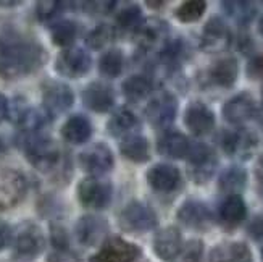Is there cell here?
I'll list each match as a JSON object with an SVG mask.
<instances>
[{"label":"cell","instance_id":"6da1fadb","mask_svg":"<svg viewBox=\"0 0 263 262\" xmlns=\"http://www.w3.org/2000/svg\"><path fill=\"white\" fill-rule=\"evenodd\" d=\"M47 62L42 44L13 26L0 29V78L20 79L32 75Z\"/></svg>","mask_w":263,"mask_h":262},{"label":"cell","instance_id":"7a4b0ae2","mask_svg":"<svg viewBox=\"0 0 263 262\" xmlns=\"http://www.w3.org/2000/svg\"><path fill=\"white\" fill-rule=\"evenodd\" d=\"M16 143L34 168L44 173H50L57 178L68 180L66 175L70 173L68 172L70 161L50 136H47L44 131H21L16 138Z\"/></svg>","mask_w":263,"mask_h":262},{"label":"cell","instance_id":"3957f363","mask_svg":"<svg viewBox=\"0 0 263 262\" xmlns=\"http://www.w3.org/2000/svg\"><path fill=\"white\" fill-rule=\"evenodd\" d=\"M187 159V173L192 181L197 185H203L213 177L218 157L210 146L203 143H191V149L186 155Z\"/></svg>","mask_w":263,"mask_h":262},{"label":"cell","instance_id":"277c9868","mask_svg":"<svg viewBox=\"0 0 263 262\" xmlns=\"http://www.w3.org/2000/svg\"><path fill=\"white\" fill-rule=\"evenodd\" d=\"M11 244H13V254L16 259L32 260L44 251L45 238L36 223L25 222L11 236Z\"/></svg>","mask_w":263,"mask_h":262},{"label":"cell","instance_id":"5b68a950","mask_svg":"<svg viewBox=\"0 0 263 262\" xmlns=\"http://www.w3.org/2000/svg\"><path fill=\"white\" fill-rule=\"evenodd\" d=\"M134 41L139 49L145 54H155V57L163 50L170 41L168 23L160 18L144 20L134 32Z\"/></svg>","mask_w":263,"mask_h":262},{"label":"cell","instance_id":"8992f818","mask_svg":"<svg viewBox=\"0 0 263 262\" xmlns=\"http://www.w3.org/2000/svg\"><path fill=\"white\" fill-rule=\"evenodd\" d=\"M120 226L128 233H145L158 225L155 211L142 201H131L120 212Z\"/></svg>","mask_w":263,"mask_h":262},{"label":"cell","instance_id":"52a82bcc","mask_svg":"<svg viewBox=\"0 0 263 262\" xmlns=\"http://www.w3.org/2000/svg\"><path fill=\"white\" fill-rule=\"evenodd\" d=\"M113 196V188L110 181L100 177H89L84 178L78 185V199L83 207L87 209H105Z\"/></svg>","mask_w":263,"mask_h":262},{"label":"cell","instance_id":"ba28073f","mask_svg":"<svg viewBox=\"0 0 263 262\" xmlns=\"http://www.w3.org/2000/svg\"><path fill=\"white\" fill-rule=\"evenodd\" d=\"M73 104H74V94L68 84L59 81H49L44 84L42 109L52 120L70 110Z\"/></svg>","mask_w":263,"mask_h":262},{"label":"cell","instance_id":"9c48e42d","mask_svg":"<svg viewBox=\"0 0 263 262\" xmlns=\"http://www.w3.org/2000/svg\"><path fill=\"white\" fill-rule=\"evenodd\" d=\"M28 191V181L13 168H0V212L15 207Z\"/></svg>","mask_w":263,"mask_h":262},{"label":"cell","instance_id":"30bf717a","mask_svg":"<svg viewBox=\"0 0 263 262\" xmlns=\"http://www.w3.org/2000/svg\"><path fill=\"white\" fill-rule=\"evenodd\" d=\"M233 34L226 21L220 16H212L202 29L200 49L207 54H220L230 49Z\"/></svg>","mask_w":263,"mask_h":262},{"label":"cell","instance_id":"8fae6325","mask_svg":"<svg viewBox=\"0 0 263 262\" xmlns=\"http://www.w3.org/2000/svg\"><path fill=\"white\" fill-rule=\"evenodd\" d=\"M176 113H178V100L168 91H163V93H160L158 96L151 99V102L145 107V117L148 123L157 130L168 128L175 121Z\"/></svg>","mask_w":263,"mask_h":262},{"label":"cell","instance_id":"7c38bea8","mask_svg":"<svg viewBox=\"0 0 263 262\" xmlns=\"http://www.w3.org/2000/svg\"><path fill=\"white\" fill-rule=\"evenodd\" d=\"M139 256V246L120 236H111L100 244L99 253L90 259V262H134Z\"/></svg>","mask_w":263,"mask_h":262},{"label":"cell","instance_id":"4fadbf2b","mask_svg":"<svg viewBox=\"0 0 263 262\" xmlns=\"http://www.w3.org/2000/svg\"><path fill=\"white\" fill-rule=\"evenodd\" d=\"M90 66H92V59L90 55L81 49V47H70V49H63L59 57H57V62H55V68L62 76L65 78H81L84 76Z\"/></svg>","mask_w":263,"mask_h":262},{"label":"cell","instance_id":"5bb4252c","mask_svg":"<svg viewBox=\"0 0 263 262\" xmlns=\"http://www.w3.org/2000/svg\"><path fill=\"white\" fill-rule=\"evenodd\" d=\"M220 144L228 155L237 159L252 157L254 151L258 146V136L252 130H239V131H224Z\"/></svg>","mask_w":263,"mask_h":262},{"label":"cell","instance_id":"9a60e30c","mask_svg":"<svg viewBox=\"0 0 263 262\" xmlns=\"http://www.w3.org/2000/svg\"><path fill=\"white\" fill-rule=\"evenodd\" d=\"M79 164L92 177H102L113 168V154L107 144L96 143L79 154Z\"/></svg>","mask_w":263,"mask_h":262},{"label":"cell","instance_id":"2e32d148","mask_svg":"<svg viewBox=\"0 0 263 262\" xmlns=\"http://www.w3.org/2000/svg\"><path fill=\"white\" fill-rule=\"evenodd\" d=\"M74 232H76L78 241L81 244L87 248L100 246L107 240L108 223L104 217H100V215L89 214V215H83V217L78 220Z\"/></svg>","mask_w":263,"mask_h":262},{"label":"cell","instance_id":"e0dca14e","mask_svg":"<svg viewBox=\"0 0 263 262\" xmlns=\"http://www.w3.org/2000/svg\"><path fill=\"white\" fill-rule=\"evenodd\" d=\"M178 220L191 230L205 232L213 223V214L202 201L189 199L178 209Z\"/></svg>","mask_w":263,"mask_h":262},{"label":"cell","instance_id":"ac0fdd59","mask_svg":"<svg viewBox=\"0 0 263 262\" xmlns=\"http://www.w3.org/2000/svg\"><path fill=\"white\" fill-rule=\"evenodd\" d=\"M147 183L155 193H173L181 186V172L171 164H157L147 172Z\"/></svg>","mask_w":263,"mask_h":262},{"label":"cell","instance_id":"d6986e66","mask_svg":"<svg viewBox=\"0 0 263 262\" xmlns=\"http://www.w3.org/2000/svg\"><path fill=\"white\" fill-rule=\"evenodd\" d=\"M255 100L249 93H241L231 97L223 106V118L231 125H242L255 117Z\"/></svg>","mask_w":263,"mask_h":262},{"label":"cell","instance_id":"ffe728a7","mask_svg":"<svg viewBox=\"0 0 263 262\" xmlns=\"http://www.w3.org/2000/svg\"><path fill=\"white\" fill-rule=\"evenodd\" d=\"M83 104L96 113H107L115 104V93L111 86L94 81L83 91Z\"/></svg>","mask_w":263,"mask_h":262},{"label":"cell","instance_id":"44dd1931","mask_svg":"<svg viewBox=\"0 0 263 262\" xmlns=\"http://www.w3.org/2000/svg\"><path fill=\"white\" fill-rule=\"evenodd\" d=\"M184 125L194 136H205L215 128V115L202 102H192L184 112Z\"/></svg>","mask_w":263,"mask_h":262},{"label":"cell","instance_id":"7402d4cb","mask_svg":"<svg viewBox=\"0 0 263 262\" xmlns=\"http://www.w3.org/2000/svg\"><path fill=\"white\" fill-rule=\"evenodd\" d=\"M181 248H182V235L176 226H166V229H162L155 235L154 251L162 260L173 262L179 254Z\"/></svg>","mask_w":263,"mask_h":262},{"label":"cell","instance_id":"603a6c76","mask_svg":"<svg viewBox=\"0 0 263 262\" xmlns=\"http://www.w3.org/2000/svg\"><path fill=\"white\" fill-rule=\"evenodd\" d=\"M207 79L209 83L218 86V88H231L239 75V65L237 60L233 59V57H224V59H220L213 62L209 70H207Z\"/></svg>","mask_w":263,"mask_h":262},{"label":"cell","instance_id":"cb8c5ba5","mask_svg":"<svg viewBox=\"0 0 263 262\" xmlns=\"http://www.w3.org/2000/svg\"><path fill=\"white\" fill-rule=\"evenodd\" d=\"M209 262H252V251L246 243L228 241L212 249Z\"/></svg>","mask_w":263,"mask_h":262},{"label":"cell","instance_id":"d4e9b609","mask_svg":"<svg viewBox=\"0 0 263 262\" xmlns=\"http://www.w3.org/2000/svg\"><path fill=\"white\" fill-rule=\"evenodd\" d=\"M218 217L226 229H236L237 225H241L247 217V206L241 195L228 196L218 209Z\"/></svg>","mask_w":263,"mask_h":262},{"label":"cell","instance_id":"484cf974","mask_svg":"<svg viewBox=\"0 0 263 262\" xmlns=\"http://www.w3.org/2000/svg\"><path fill=\"white\" fill-rule=\"evenodd\" d=\"M157 149L170 159H182L191 149V141L179 131H166L158 138Z\"/></svg>","mask_w":263,"mask_h":262},{"label":"cell","instance_id":"4316f807","mask_svg":"<svg viewBox=\"0 0 263 262\" xmlns=\"http://www.w3.org/2000/svg\"><path fill=\"white\" fill-rule=\"evenodd\" d=\"M120 151L121 155L126 157L128 161L136 164H144L151 159V146L145 136L142 134H129L121 138L120 143Z\"/></svg>","mask_w":263,"mask_h":262},{"label":"cell","instance_id":"83f0119b","mask_svg":"<svg viewBox=\"0 0 263 262\" xmlns=\"http://www.w3.org/2000/svg\"><path fill=\"white\" fill-rule=\"evenodd\" d=\"M62 136L70 144H84L92 136V125L84 115H73L62 127Z\"/></svg>","mask_w":263,"mask_h":262},{"label":"cell","instance_id":"f1b7e54d","mask_svg":"<svg viewBox=\"0 0 263 262\" xmlns=\"http://www.w3.org/2000/svg\"><path fill=\"white\" fill-rule=\"evenodd\" d=\"M139 127V118H137L129 109H118L111 115L107 123V131L115 136V138H124V136L133 134L134 130Z\"/></svg>","mask_w":263,"mask_h":262},{"label":"cell","instance_id":"f546056e","mask_svg":"<svg viewBox=\"0 0 263 262\" xmlns=\"http://www.w3.org/2000/svg\"><path fill=\"white\" fill-rule=\"evenodd\" d=\"M155 79L151 75H133L123 83V94L131 102H139L151 96Z\"/></svg>","mask_w":263,"mask_h":262},{"label":"cell","instance_id":"4dcf8cb0","mask_svg":"<svg viewBox=\"0 0 263 262\" xmlns=\"http://www.w3.org/2000/svg\"><path fill=\"white\" fill-rule=\"evenodd\" d=\"M247 185V172L239 165H231L223 170L218 178V188L220 191L226 193L228 196L237 195L242 191Z\"/></svg>","mask_w":263,"mask_h":262},{"label":"cell","instance_id":"1f68e13d","mask_svg":"<svg viewBox=\"0 0 263 262\" xmlns=\"http://www.w3.org/2000/svg\"><path fill=\"white\" fill-rule=\"evenodd\" d=\"M78 25L71 20L60 18L59 21H55L53 25H50V32H52V42L55 45L63 49L73 47V44L78 38Z\"/></svg>","mask_w":263,"mask_h":262},{"label":"cell","instance_id":"d6a6232c","mask_svg":"<svg viewBox=\"0 0 263 262\" xmlns=\"http://www.w3.org/2000/svg\"><path fill=\"white\" fill-rule=\"evenodd\" d=\"M117 38H118L117 28L111 25H107V23H102V25L96 26L94 29H90L87 32L86 44L90 49L100 50V49H105L108 45H111L117 41Z\"/></svg>","mask_w":263,"mask_h":262},{"label":"cell","instance_id":"836d02e7","mask_svg":"<svg viewBox=\"0 0 263 262\" xmlns=\"http://www.w3.org/2000/svg\"><path fill=\"white\" fill-rule=\"evenodd\" d=\"M123 66H124V57L118 49H110L99 60V72L105 78L120 76L123 72Z\"/></svg>","mask_w":263,"mask_h":262},{"label":"cell","instance_id":"e575fe53","mask_svg":"<svg viewBox=\"0 0 263 262\" xmlns=\"http://www.w3.org/2000/svg\"><path fill=\"white\" fill-rule=\"evenodd\" d=\"M221 5L226 13L241 26L249 25L257 15L255 5L252 2H223Z\"/></svg>","mask_w":263,"mask_h":262},{"label":"cell","instance_id":"d590c367","mask_svg":"<svg viewBox=\"0 0 263 262\" xmlns=\"http://www.w3.org/2000/svg\"><path fill=\"white\" fill-rule=\"evenodd\" d=\"M205 10H207V4L203 2V0H189V2H184L181 4L176 11H175V16L181 21L187 25V23H196L199 21Z\"/></svg>","mask_w":263,"mask_h":262},{"label":"cell","instance_id":"8d00e7d4","mask_svg":"<svg viewBox=\"0 0 263 262\" xmlns=\"http://www.w3.org/2000/svg\"><path fill=\"white\" fill-rule=\"evenodd\" d=\"M65 7H66L65 2H57V0H44V2H37L36 16L41 23L53 25L55 21L60 20V15L65 11Z\"/></svg>","mask_w":263,"mask_h":262},{"label":"cell","instance_id":"74e56055","mask_svg":"<svg viewBox=\"0 0 263 262\" xmlns=\"http://www.w3.org/2000/svg\"><path fill=\"white\" fill-rule=\"evenodd\" d=\"M50 244H52V254L50 256H63L70 254V235L66 229L60 223L50 225Z\"/></svg>","mask_w":263,"mask_h":262},{"label":"cell","instance_id":"f35d334b","mask_svg":"<svg viewBox=\"0 0 263 262\" xmlns=\"http://www.w3.org/2000/svg\"><path fill=\"white\" fill-rule=\"evenodd\" d=\"M117 21H118V26L124 31H131L134 32L139 25L144 21L142 18V11L139 8V5H134V4H129L124 8H121V11L117 16Z\"/></svg>","mask_w":263,"mask_h":262},{"label":"cell","instance_id":"ab89813d","mask_svg":"<svg viewBox=\"0 0 263 262\" xmlns=\"http://www.w3.org/2000/svg\"><path fill=\"white\" fill-rule=\"evenodd\" d=\"M203 256V243L200 240H189L182 244L179 254L173 262H202Z\"/></svg>","mask_w":263,"mask_h":262},{"label":"cell","instance_id":"60d3db41","mask_svg":"<svg viewBox=\"0 0 263 262\" xmlns=\"http://www.w3.org/2000/svg\"><path fill=\"white\" fill-rule=\"evenodd\" d=\"M247 73L250 78H263V54L254 57L247 65Z\"/></svg>","mask_w":263,"mask_h":262},{"label":"cell","instance_id":"b9f144b4","mask_svg":"<svg viewBox=\"0 0 263 262\" xmlns=\"http://www.w3.org/2000/svg\"><path fill=\"white\" fill-rule=\"evenodd\" d=\"M247 233L254 240H263V215H258L247 226Z\"/></svg>","mask_w":263,"mask_h":262},{"label":"cell","instance_id":"7bdbcfd3","mask_svg":"<svg viewBox=\"0 0 263 262\" xmlns=\"http://www.w3.org/2000/svg\"><path fill=\"white\" fill-rule=\"evenodd\" d=\"M11 236H13L11 226L7 222L0 220V251H2L4 248H7L11 243Z\"/></svg>","mask_w":263,"mask_h":262},{"label":"cell","instance_id":"ee69618b","mask_svg":"<svg viewBox=\"0 0 263 262\" xmlns=\"http://www.w3.org/2000/svg\"><path fill=\"white\" fill-rule=\"evenodd\" d=\"M8 115H10V102L2 93H0V123H2Z\"/></svg>","mask_w":263,"mask_h":262},{"label":"cell","instance_id":"f6af8a7d","mask_svg":"<svg viewBox=\"0 0 263 262\" xmlns=\"http://www.w3.org/2000/svg\"><path fill=\"white\" fill-rule=\"evenodd\" d=\"M255 175H257V180L263 185V157H260V161L255 167Z\"/></svg>","mask_w":263,"mask_h":262},{"label":"cell","instance_id":"bcb514c9","mask_svg":"<svg viewBox=\"0 0 263 262\" xmlns=\"http://www.w3.org/2000/svg\"><path fill=\"white\" fill-rule=\"evenodd\" d=\"M18 5H21V2L20 0H13V2H2V0H0V7H18Z\"/></svg>","mask_w":263,"mask_h":262},{"label":"cell","instance_id":"7dc6e473","mask_svg":"<svg viewBox=\"0 0 263 262\" xmlns=\"http://www.w3.org/2000/svg\"><path fill=\"white\" fill-rule=\"evenodd\" d=\"M7 152V143H5V139L0 136V157H2L4 154Z\"/></svg>","mask_w":263,"mask_h":262},{"label":"cell","instance_id":"c3c4849f","mask_svg":"<svg viewBox=\"0 0 263 262\" xmlns=\"http://www.w3.org/2000/svg\"><path fill=\"white\" fill-rule=\"evenodd\" d=\"M148 7H163L165 4L163 2H147Z\"/></svg>","mask_w":263,"mask_h":262},{"label":"cell","instance_id":"681fc988","mask_svg":"<svg viewBox=\"0 0 263 262\" xmlns=\"http://www.w3.org/2000/svg\"><path fill=\"white\" fill-rule=\"evenodd\" d=\"M258 31H260V34L263 36V15H261V18H260V21H258Z\"/></svg>","mask_w":263,"mask_h":262},{"label":"cell","instance_id":"f907efd6","mask_svg":"<svg viewBox=\"0 0 263 262\" xmlns=\"http://www.w3.org/2000/svg\"><path fill=\"white\" fill-rule=\"evenodd\" d=\"M261 262H263V248H261Z\"/></svg>","mask_w":263,"mask_h":262},{"label":"cell","instance_id":"816d5d0a","mask_svg":"<svg viewBox=\"0 0 263 262\" xmlns=\"http://www.w3.org/2000/svg\"><path fill=\"white\" fill-rule=\"evenodd\" d=\"M261 100H263V88H261Z\"/></svg>","mask_w":263,"mask_h":262}]
</instances>
